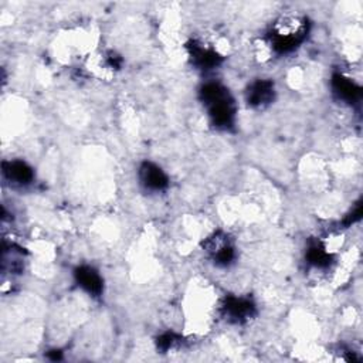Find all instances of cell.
I'll return each mask as SVG.
<instances>
[{
	"mask_svg": "<svg viewBox=\"0 0 363 363\" xmlns=\"http://www.w3.org/2000/svg\"><path fill=\"white\" fill-rule=\"evenodd\" d=\"M139 179L146 189L156 192L166 189L169 185V179L166 173L159 166L151 162L142 163V166L139 167Z\"/></svg>",
	"mask_w": 363,
	"mask_h": 363,
	"instance_id": "6",
	"label": "cell"
},
{
	"mask_svg": "<svg viewBox=\"0 0 363 363\" xmlns=\"http://www.w3.org/2000/svg\"><path fill=\"white\" fill-rule=\"evenodd\" d=\"M74 274H76V280H77L78 285L81 288H84L88 294H91L94 296L101 295L102 288H104L102 278L94 268L83 266V267H78Z\"/></svg>",
	"mask_w": 363,
	"mask_h": 363,
	"instance_id": "10",
	"label": "cell"
},
{
	"mask_svg": "<svg viewBox=\"0 0 363 363\" xmlns=\"http://www.w3.org/2000/svg\"><path fill=\"white\" fill-rule=\"evenodd\" d=\"M332 88L334 93L342 100L349 104L357 102L362 97V90L359 85H356L352 80L343 77L342 74H335L332 77Z\"/></svg>",
	"mask_w": 363,
	"mask_h": 363,
	"instance_id": "9",
	"label": "cell"
},
{
	"mask_svg": "<svg viewBox=\"0 0 363 363\" xmlns=\"http://www.w3.org/2000/svg\"><path fill=\"white\" fill-rule=\"evenodd\" d=\"M275 95L274 83L270 80H257L254 81L247 91V102L252 107L263 108L273 102Z\"/></svg>",
	"mask_w": 363,
	"mask_h": 363,
	"instance_id": "7",
	"label": "cell"
},
{
	"mask_svg": "<svg viewBox=\"0 0 363 363\" xmlns=\"http://www.w3.org/2000/svg\"><path fill=\"white\" fill-rule=\"evenodd\" d=\"M188 51L192 63L200 70L216 69L223 62V57L214 48H210L196 40L188 44Z\"/></svg>",
	"mask_w": 363,
	"mask_h": 363,
	"instance_id": "4",
	"label": "cell"
},
{
	"mask_svg": "<svg viewBox=\"0 0 363 363\" xmlns=\"http://www.w3.org/2000/svg\"><path fill=\"white\" fill-rule=\"evenodd\" d=\"M4 173L5 176L13 182L16 185H29L34 179L33 169L22 160H13V162H5L4 163Z\"/></svg>",
	"mask_w": 363,
	"mask_h": 363,
	"instance_id": "8",
	"label": "cell"
},
{
	"mask_svg": "<svg viewBox=\"0 0 363 363\" xmlns=\"http://www.w3.org/2000/svg\"><path fill=\"white\" fill-rule=\"evenodd\" d=\"M223 314L226 320L234 324H243L256 315V307L249 298L227 296L223 302Z\"/></svg>",
	"mask_w": 363,
	"mask_h": 363,
	"instance_id": "3",
	"label": "cell"
},
{
	"mask_svg": "<svg viewBox=\"0 0 363 363\" xmlns=\"http://www.w3.org/2000/svg\"><path fill=\"white\" fill-rule=\"evenodd\" d=\"M205 247L212 254L217 266L226 267L231 264L235 257L233 246L230 245L227 235L223 233H216L212 237H209L205 243Z\"/></svg>",
	"mask_w": 363,
	"mask_h": 363,
	"instance_id": "5",
	"label": "cell"
},
{
	"mask_svg": "<svg viewBox=\"0 0 363 363\" xmlns=\"http://www.w3.org/2000/svg\"><path fill=\"white\" fill-rule=\"evenodd\" d=\"M308 34V23L306 20L285 18L277 22L270 32L271 47L278 54L294 51Z\"/></svg>",
	"mask_w": 363,
	"mask_h": 363,
	"instance_id": "2",
	"label": "cell"
},
{
	"mask_svg": "<svg viewBox=\"0 0 363 363\" xmlns=\"http://www.w3.org/2000/svg\"><path fill=\"white\" fill-rule=\"evenodd\" d=\"M180 341V338L177 335H174L173 332H166L163 335H160L156 341V345H158V349L162 350V352H167L170 350L177 342Z\"/></svg>",
	"mask_w": 363,
	"mask_h": 363,
	"instance_id": "12",
	"label": "cell"
},
{
	"mask_svg": "<svg viewBox=\"0 0 363 363\" xmlns=\"http://www.w3.org/2000/svg\"><path fill=\"white\" fill-rule=\"evenodd\" d=\"M200 98L209 111L212 124L219 130H230L235 121V104L221 84L209 83L202 87Z\"/></svg>",
	"mask_w": 363,
	"mask_h": 363,
	"instance_id": "1",
	"label": "cell"
},
{
	"mask_svg": "<svg viewBox=\"0 0 363 363\" xmlns=\"http://www.w3.org/2000/svg\"><path fill=\"white\" fill-rule=\"evenodd\" d=\"M307 260L310 264H313L317 268H325L331 264L332 261V256L327 252L325 246H322L320 241H315L307 252Z\"/></svg>",
	"mask_w": 363,
	"mask_h": 363,
	"instance_id": "11",
	"label": "cell"
},
{
	"mask_svg": "<svg viewBox=\"0 0 363 363\" xmlns=\"http://www.w3.org/2000/svg\"><path fill=\"white\" fill-rule=\"evenodd\" d=\"M48 357L51 360H60V359L63 357V355H62V352H60V350H51V352H48Z\"/></svg>",
	"mask_w": 363,
	"mask_h": 363,
	"instance_id": "14",
	"label": "cell"
},
{
	"mask_svg": "<svg viewBox=\"0 0 363 363\" xmlns=\"http://www.w3.org/2000/svg\"><path fill=\"white\" fill-rule=\"evenodd\" d=\"M108 64L112 69H121V66H123V58H121L119 55H116L115 53H111L108 55Z\"/></svg>",
	"mask_w": 363,
	"mask_h": 363,
	"instance_id": "13",
	"label": "cell"
}]
</instances>
